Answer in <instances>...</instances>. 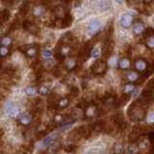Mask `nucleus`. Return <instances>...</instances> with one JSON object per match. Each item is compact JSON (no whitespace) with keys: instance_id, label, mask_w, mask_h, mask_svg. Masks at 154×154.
Masks as SVG:
<instances>
[{"instance_id":"nucleus-14","label":"nucleus","mask_w":154,"mask_h":154,"mask_svg":"<svg viewBox=\"0 0 154 154\" xmlns=\"http://www.w3.org/2000/svg\"><path fill=\"white\" fill-rule=\"evenodd\" d=\"M133 22V17L128 13H125L121 15V25L123 27V28H129Z\"/></svg>"},{"instance_id":"nucleus-47","label":"nucleus","mask_w":154,"mask_h":154,"mask_svg":"<svg viewBox=\"0 0 154 154\" xmlns=\"http://www.w3.org/2000/svg\"><path fill=\"white\" fill-rule=\"evenodd\" d=\"M19 154H25V153H19Z\"/></svg>"},{"instance_id":"nucleus-12","label":"nucleus","mask_w":154,"mask_h":154,"mask_svg":"<svg viewBox=\"0 0 154 154\" xmlns=\"http://www.w3.org/2000/svg\"><path fill=\"white\" fill-rule=\"evenodd\" d=\"M100 27H101V22L97 19H94L92 20L88 25V33L91 35V36H94V35L97 34L100 31Z\"/></svg>"},{"instance_id":"nucleus-30","label":"nucleus","mask_w":154,"mask_h":154,"mask_svg":"<svg viewBox=\"0 0 154 154\" xmlns=\"http://www.w3.org/2000/svg\"><path fill=\"white\" fill-rule=\"evenodd\" d=\"M38 92V88L34 86H29L25 89V94L28 96H34Z\"/></svg>"},{"instance_id":"nucleus-2","label":"nucleus","mask_w":154,"mask_h":154,"mask_svg":"<svg viewBox=\"0 0 154 154\" xmlns=\"http://www.w3.org/2000/svg\"><path fill=\"white\" fill-rule=\"evenodd\" d=\"M101 114V110L94 102H86L83 108V118L85 119H92Z\"/></svg>"},{"instance_id":"nucleus-39","label":"nucleus","mask_w":154,"mask_h":154,"mask_svg":"<svg viewBox=\"0 0 154 154\" xmlns=\"http://www.w3.org/2000/svg\"><path fill=\"white\" fill-rule=\"evenodd\" d=\"M28 9H29V6H28V4L27 3H24L23 5L19 8V12L22 14V15H25L27 12H28Z\"/></svg>"},{"instance_id":"nucleus-40","label":"nucleus","mask_w":154,"mask_h":154,"mask_svg":"<svg viewBox=\"0 0 154 154\" xmlns=\"http://www.w3.org/2000/svg\"><path fill=\"white\" fill-rule=\"evenodd\" d=\"M116 64H117V58H111V59L109 60V62H108V65H115Z\"/></svg>"},{"instance_id":"nucleus-45","label":"nucleus","mask_w":154,"mask_h":154,"mask_svg":"<svg viewBox=\"0 0 154 154\" xmlns=\"http://www.w3.org/2000/svg\"><path fill=\"white\" fill-rule=\"evenodd\" d=\"M88 154H96V153H94V152H90V153H88Z\"/></svg>"},{"instance_id":"nucleus-11","label":"nucleus","mask_w":154,"mask_h":154,"mask_svg":"<svg viewBox=\"0 0 154 154\" xmlns=\"http://www.w3.org/2000/svg\"><path fill=\"white\" fill-rule=\"evenodd\" d=\"M73 133H74L75 137H79L82 139H89L92 136L89 127L84 126V125H81L79 127H77V128H75L73 130Z\"/></svg>"},{"instance_id":"nucleus-32","label":"nucleus","mask_w":154,"mask_h":154,"mask_svg":"<svg viewBox=\"0 0 154 154\" xmlns=\"http://www.w3.org/2000/svg\"><path fill=\"white\" fill-rule=\"evenodd\" d=\"M145 45L147 46L149 49H152L154 47V37L152 36H148L145 37Z\"/></svg>"},{"instance_id":"nucleus-9","label":"nucleus","mask_w":154,"mask_h":154,"mask_svg":"<svg viewBox=\"0 0 154 154\" xmlns=\"http://www.w3.org/2000/svg\"><path fill=\"white\" fill-rule=\"evenodd\" d=\"M22 27L23 29L28 31L30 34L35 35V36H38L40 34V28L37 24H35L34 22L30 21V20H24L22 23Z\"/></svg>"},{"instance_id":"nucleus-17","label":"nucleus","mask_w":154,"mask_h":154,"mask_svg":"<svg viewBox=\"0 0 154 154\" xmlns=\"http://www.w3.org/2000/svg\"><path fill=\"white\" fill-rule=\"evenodd\" d=\"M38 51V46L37 45H31V46H26V47L23 48V51L22 52L24 53L27 57L34 58V57L37 56Z\"/></svg>"},{"instance_id":"nucleus-36","label":"nucleus","mask_w":154,"mask_h":154,"mask_svg":"<svg viewBox=\"0 0 154 154\" xmlns=\"http://www.w3.org/2000/svg\"><path fill=\"white\" fill-rule=\"evenodd\" d=\"M100 55V47H94V48H92L91 50V55L94 58H97Z\"/></svg>"},{"instance_id":"nucleus-26","label":"nucleus","mask_w":154,"mask_h":154,"mask_svg":"<svg viewBox=\"0 0 154 154\" xmlns=\"http://www.w3.org/2000/svg\"><path fill=\"white\" fill-rule=\"evenodd\" d=\"M126 77H127V80H128L130 83H134V82H137L138 79L140 78V75H139V73L136 71H131L129 73H127Z\"/></svg>"},{"instance_id":"nucleus-6","label":"nucleus","mask_w":154,"mask_h":154,"mask_svg":"<svg viewBox=\"0 0 154 154\" xmlns=\"http://www.w3.org/2000/svg\"><path fill=\"white\" fill-rule=\"evenodd\" d=\"M101 102H102V104H104V105L108 106V107L118 108V97H117V94H108L106 95H104L101 98Z\"/></svg>"},{"instance_id":"nucleus-35","label":"nucleus","mask_w":154,"mask_h":154,"mask_svg":"<svg viewBox=\"0 0 154 154\" xmlns=\"http://www.w3.org/2000/svg\"><path fill=\"white\" fill-rule=\"evenodd\" d=\"M135 90V85L132 83H129V84H126L125 87H124V92L125 94H132V92Z\"/></svg>"},{"instance_id":"nucleus-31","label":"nucleus","mask_w":154,"mask_h":154,"mask_svg":"<svg viewBox=\"0 0 154 154\" xmlns=\"http://www.w3.org/2000/svg\"><path fill=\"white\" fill-rule=\"evenodd\" d=\"M64 150L67 153H75L78 150V146L76 145H68L67 146H65Z\"/></svg>"},{"instance_id":"nucleus-21","label":"nucleus","mask_w":154,"mask_h":154,"mask_svg":"<svg viewBox=\"0 0 154 154\" xmlns=\"http://www.w3.org/2000/svg\"><path fill=\"white\" fill-rule=\"evenodd\" d=\"M57 138H59V135H58L57 133L48 135V136H46V137L44 138V141H42V145H44V146H48L53 141H55Z\"/></svg>"},{"instance_id":"nucleus-7","label":"nucleus","mask_w":154,"mask_h":154,"mask_svg":"<svg viewBox=\"0 0 154 154\" xmlns=\"http://www.w3.org/2000/svg\"><path fill=\"white\" fill-rule=\"evenodd\" d=\"M6 113L11 118H17L18 114L20 113V109L17 104L13 101H9L6 104Z\"/></svg>"},{"instance_id":"nucleus-16","label":"nucleus","mask_w":154,"mask_h":154,"mask_svg":"<svg viewBox=\"0 0 154 154\" xmlns=\"http://www.w3.org/2000/svg\"><path fill=\"white\" fill-rule=\"evenodd\" d=\"M142 101H144L145 103L148 104L152 101L153 99V92L151 89H146L144 92H142V95H141V98H140Z\"/></svg>"},{"instance_id":"nucleus-37","label":"nucleus","mask_w":154,"mask_h":154,"mask_svg":"<svg viewBox=\"0 0 154 154\" xmlns=\"http://www.w3.org/2000/svg\"><path fill=\"white\" fill-rule=\"evenodd\" d=\"M42 56H44L45 59H50V58H52L53 56V53L51 50L49 49H44V51H42Z\"/></svg>"},{"instance_id":"nucleus-42","label":"nucleus","mask_w":154,"mask_h":154,"mask_svg":"<svg viewBox=\"0 0 154 154\" xmlns=\"http://www.w3.org/2000/svg\"><path fill=\"white\" fill-rule=\"evenodd\" d=\"M153 1V0H144V2L146 3V4H149V3H151Z\"/></svg>"},{"instance_id":"nucleus-23","label":"nucleus","mask_w":154,"mask_h":154,"mask_svg":"<svg viewBox=\"0 0 154 154\" xmlns=\"http://www.w3.org/2000/svg\"><path fill=\"white\" fill-rule=\"evenodd\" d=\"M131 97V94H123L121 97L118 98V107H121V106H123L125 105V104L129 101V99Z\"/></svg>"},{"instance_id":"nucleus-44","label":"nucleus","mask_w":154,"mask_h":154,"mask_svg":"<svg viewBox=\"0 0 154 154\" xmlns=\"http://www.w3.org/2000/svg\"><path fill=\"white\" fill-rule=\"evenodd\" d=\"M148 154H152V150H150V151H149V153Z\"/></svg>"},{"instance_id":"nucleus-19","label":"nucleus","mask_w":154,"mask_h":154,"mask_svg":"<svg viewBox=\"0 0 154 154\" xmlns=\"http://www.w3.org/2000/svg\"><path fill=\"white\" fill-rule=\"evenodd\" d=\"M48 146H49V152L50 153H52V154L57 153L62 148V144L59 140V138H57L55 141H53Z\"/></svg>"},{"instance_id":"nucleus-1","label":"nucleus","mask_w":154,"mask_h":154,"mask_svg":"<svg viewBox=\"0 0 154 154\" xmlns=\"http://www.w3.org/2000/svg\"><path fill=\"white\" fill-rule=\"evenodd\" d=\"M148 104L142 101L141 99L135 100L127 110L128 117L132 121H142L147 115Z\"/></svg>"},{"instance_id":"nucleus-46","label":"nucleus","mask_w":154,"mask_h":154,"mask_svg":"<svg viewBox=\"0 0 154 154\" xmlns=\"http://www.w3.org/2000/svg\"><path fill=\"white\" fill-rule=\"evenodd\" d=\"M0 32H1V25H0Z\"/></svg>"},{"instance_id":"nucleus-28","label":"nucleus","mask_w":154,"mask_h":154,"mask_svg":"<svg viewBox=\"0 0 154 154\" xmlns=\"http://www.w3.org/2000/svg\"><path fill=\"white\" fill-rule=\"evenodd\" d=\"M119 68L121 69H128L130 68V65H131V62L128 58H123L121 61H119Z\"/></svg>"},{"instance_id":"nucleus-43","label":"nucleus","mask_w":154,"mask_h":154,"mask_svg":"<svg viewBox=\"0 0 154 154\" xmlns=\"http://www.w3.org/2000/svg\"><path fill=\"white\" fill-rule=\"evenodd\" d=\"M122 1L123 0H116V2L118 3V4H122Z\"/></svg>"},{"instance_id":"nucleus-8","label":"nucleus","mask_w":154,"mask_h":154,"mask_svg":"<svg viewBox=\"0 0 154 154\" xmlns=\"http://www.w3.org/2000/svg\"><path fill=\"white\" fill-rule=\"evenodd\" d=\"M17 118V122L22 126H29L33 121V116L30 113H19Z\"/></svg>"},{"instance_id":"nucleus-29","label":"nucleus","mask_w":154,"mask_h":154,"mask_svg":"<svg viewBox=\"0 0 154 154\" xmlns=\"http://www.w3.org/2000/svg\"><path fill=\"white\" fill-rule=\"evenodd\" d=\"M10 17H11V14L8 10H4L2 12H0V20L1 21L3 22L8 21L10 19Z\"/></svg>"},{"instance_id":"nucleus-10","label":"nucleus","mask_w":154,"mask_h":154,"mask_svg":"<svg viewBox=\"0 0 154 154\" xmlns=\"http://www.w3.org/2000/svg\"><path fill=\"white\" fill-rule=\"evenodd\" d=\"M88 127H89V129H90L91 135H92V134L101 133L102 131L105 130L106 124H105V121H97L94 122L92 124H91L90 126H88Z\"/></svg>"},{"instance_id":"nucleus-3","label":"nucleus","mask_w":154,"mask_h":154,"mask_svg":"<svg viewBox=\"0 0 154 154\" xmlns=\"http://www.w3.org/2000/svg\"><path fill=\"white\" fill-rule=\"evenodd\" d=\"M108 68V64L102 59L96 60L92 65V71L94 75H103L105 74Z\"/></svg>"},{"instance_id":"nucleus-34","label":"nucleus","mask_w":154,"mask_h":154,"mask_svg":"<svg viewBox=\"0 0 154 154\" xmlns=\"http://www.w3.org/2000/svg\"><path fill=\"white\" fill-rule=\"evenodd\" d=\"M9 53H10V50L7 46H3V45L0 46V58H2V59L3 58H6L9 55Z\"/></svg>"},{"instance_id":"nucleus-22","label":"nucleus","mask_w":154,"mask_h":154,"mask_svg":"<svg viewBox=\"0 0 154 154\" xmlns=\"http://www.w3.org/2000/svg\"><path fill=\"white\" fill-rule=\"evenodd\" d=\"M112 154H124V147H123V145L121 144V142H116V144L113 145Z\"/></svg>"},{"instance_id":"nucleus-13","label":"nucleus","mask_w":154,"mask_h":154,"mask_svg":"<svg viewBox=\"0 0 154 154\" xmlns=\"http://www.w3.org/2000/svg\"><path fill=\"white\" fill-rule=\"evenodd\" d=\"M134 67L137 72H144L148 69V64L145 59L142 58H138L134 62Z\"/></svg>"},{"instance_id":"nucleus-41","label":"nucleus","mask_w":154,"mask_h":154,"mask_svg":"<svg viewBox=\"0 0 154 154\" xmlns=\"http://www.w3.org/2000/svg\"><path fill=\"white\" fill-rule=\"evenodd\" d=\"M3 136H4V130H3V128H0V139H1Z\"/></svg>"},{"instance_id":"nucleus-25","label":"nucleus","mask_w":154,"mask_h":154,"mask_svg":"<svg viewBox=\"0 0 154 154\" xmlns=\"http://www.w3.org/2000/svg\"><path fill=\"white\" fill-rule=\"evenodd\" d=\"M145 30V28L144 24H142V22H138V23H136V24H135V26H134L133 32H134L135 35H138V36H139V35H141V34L144 33Z\"/></svg>"},{"instance_id":"nucleus-18","label":"nucleus","mask_w":154,"mask_h":154,"mask_svg":"<svg viewBox=\"0 0 154 154\" xmlns=\"http://www.w3.org/2000/svg\"><path fill=\"white\" fill-rule=\"evenodd\" d=\"M139 149H140V141L130 142L127 148V154H139Z\"/></svg>"},{"instance_id":"nucleus-33","label":"nucleus","mask_w":154,"mask_h":154,"mask_svg":"<svg viewBox=\"0 0 154 154\" xmlns=\"http://www.w3.org/2000/svg\"><path fill=\"white\" fill-rule=\"evenodd\" d=\"M0 42H1V45L7 46V47H8V46H10L12 44L13 41H12V38L9 36H5V37L1 38V41H0Z\"/></svg>"},{"instance_id":"nucleus-15","label":"nucleus","mask_w":154,"mask_h":154,"mask_svg":"<svg viewBox=\"0 0 154 154\" xmlns=\"http://www.w3.org/2000/svg\"><path fill=\"white\" fill-rule=\"evenodd\" d=\"M92 5L96 10L104 11V10H107L108 8L110 7V3L108 2L107 0H94Z\"/></svg>"},{"instance_id":"nucleus-5","label":"nucleus","mask_w":154,"mask_h":154,"mask_svg":"<svg viewBox=\"0 0 154 154\" xmlns=\"http://www.w3.org/2000/svg\"><path fill=\"white\" fill-rule=\"evenodd\" d=\"M69 105V98L68 97H60L58 99L53 100L52 103H50V108L54 110H63L65 109Z\"/></svg>"},{"instance_id":"nucleus-4","label":"nucleus","mask_w":154,"mask_h":154,"mask_svg":"<svg viewBox=\"0 0 154 154\" xmlns=\"http://www.w3.org/2000/svg\"><path fill=\"white\" fill-rule=\"evenodd\" d=\"M112 121H113L114 124L119 131H125L127 129V127H128V124L125 121L124 117L121 113L114 115L113 118H112Z\"/></svg>"},{"instance_id":"nucleus-20","label":"nucleus","mask_w":154,"mask_h":154,"mask_svg":"<svg viewBox=\"0 0 154 154\" xmlns=\"http://www.w3.org/2000/svg\"><path fill=\"white\" fill-rule=\"evenodd\" d=\"M46 12V7L44 5H36L33 7V15L35 17H41Z\"/></svg>"},{"instance_id":"nucleus-24","label":"nucleus","mask_w":154,"mask_h":154,"mask_svg":"<svg viewBox=\"0 0 154 154\" xmlns=\"http://www.w3.org/2000/svg\"><path fill=\"white\" fill-rule=\"evenodd\" d=\"M76 67H77V61L75 59H73V58H68V61L65 62V68L69 71L75 69Z\"/></svg>"},{"instance_id":"nucleus-27","label":"nucleus","mask_w":154,"mask_h":154,"mask_svg":"<svg viewBox=\"0 0 154 154\" xmlns=\"http://www.w3.org/2000/svg\"><path fill=\"white\" fill-rule=\"evenodd\" d=\"M38 94L41 95H47L50 92V88L48 85L41 84V85H40V87L38 88Z\"/></svg>"},{"instance_id":"nucleus-38","label":"nucleus","mask_w":154,"mask_h":154,"mask_svg":"<svg viewBox=\"0 0 154 154\" xmlns=\"http://www.w3.org/2000/svg\"><path fill=\"white\" fill-rule=\"evenodd\" d=\"M79 94V90L77 87H71L70 88V95L72 97H76Z\"/></svg>"}]
</instances>
